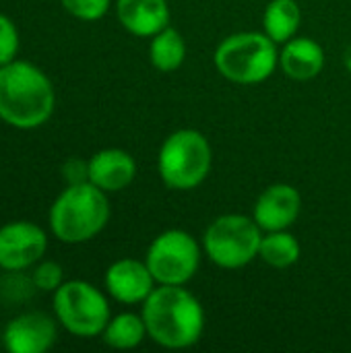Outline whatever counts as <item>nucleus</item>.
<instances>
[{
	"label": "nucleus",
	"mask_w": 351,
	"mask_h": 353,
	"mask_svg": "<svg viewBox=\"0 0 351 353\" xmlns=\"http://www.w3.org/2000/svg\"><path fill=\"white\" fill-rule=\"evenodd\" d=\"M141 316L147 337L166 350L192 347L205 331L203 304L184 285H155L143 302Z\"/></svg>",
	"instance_id": "nucleus-1"
},
{
	"label": "nucleus",
	"mask_w": 351,
	"mask_h": 353,
	"mask_svg": "<svg viewBox=\"0 0 351 353\" xmlns=\"http://www.w3.org/2000/svg\"><path fill=\"white\" fill-rule=\"evenodd\" d=\"M56 95L41 68L25 60L0 66V118L21 130L46 124L54 112Z\"/></svg>",
	"instance_id": "nucleus-2"
},
{
	"label": "nucleus",
	"mask_w": 351,
	"mask_h": 353,
	"mask_svg": "<svg viewBox=\"0 0 351 353\" xmlns=\"http://www.w3.org/2000/svg\"><path fill=\"white\" fill-rule=\"evenodd\" d=\"M108 192L91 182L68 184L50 209L52 234L64 244L93 240L110 221Z\"/></svg>",
	"instance_id": "nucleus-3"
},
{
	"label": "nucleus",
	"mask_w": 351,
	"mask_h": 353,
	"mask_svg": "<svg viewBox=\"0 0 351 353\" xmlns=\"http://www.w3.org/2000/svg\"><path fill=\"white\" fill-rule=\"evenodd\" d=\"M213 64L223 79L236 85H259L279 66V50L265 31H240L219 41Z\"/></svg>",
	"instance_id": "nucleus-4"
},
{
	"label": "nucleus",
	"mask_w": 351,
	"mask_h": 353,
	"mask_svg": "<svg viewBox=\"0 0 351 353\" xmlns=\"http://www.w3.org/2000/svg\"><path fill=\"white\" fill-rule=\"evenodd\" d=\"M213 163V151L207 137L194 128L172 132L159 147L157 172L170 190H194L201 186Z\"/></svg>",
	"instance_id": "nucleus-5"
},
{
	"label": "nucleus",
	"mask_w": 351,
	"mask_h": 353,
	"mask_svg": "<svg viewBox=\"0 0 351 353\" xmlns=\"http://www.w3.org/2000/svg\"><path fill=\"white\" fill-rule=\"evenodd\" d=\"M259 223L242 213H228L209 223L203 236V252L225 271H236L259 259L263 240Z\"/></svg>",
	"instance_id": "nucleus-6"
},
{
	"label": "nucleus",
	"mask_w": 351,
	"mask_h": 353,
	"mask_svg": "<svg viewBox=\"0 0 351 353\" xmlns=\"http://www.w3.org/2000/svg\"><path fill=\"white\" fill-rule=\"evenodd\" d=\"M54 312L60 325L77 337H97L110 316L106 296L87 281H64L54 292Z\"/></svg>",
	"instance_id": "nucleus-7"
},
{
	"label": "nucleus",
	"mask_w": 351,
	"mask_h": 353,
	"mask_svg": "<svg viewBox=\"0 0 351 353\" xmlns=\"http://www.w3.org/2000/svg\"><path fill=\"white\" fill-rule=\"evenodd\" d=\"M145 263L157 285H186L201 267V244L184 230H166L149 244Z\"/></svg>",
	"instance_id": "nucleus-8"
},
{
	"label": "nucleus",
	"mask_w": 351,
	"mask_h": 353,
	"mask_svg": "<svg viewBox=\"0 0 351 353\" xmlns=\"http://www.w3.org/2000/svg\"><path fill=\"white\" fill-rule=\"evenodd\" d=\"M48 248L46 232L31 221H12L0 228V267L21 271L37 263Z\"/></svg>",
	"instance_id": "nucleus-9"
},
{
	"label": "nucleus",
	"mask_w": 351,
	"mask_h": 353,
	"mask_svg": "<svg viewBox=\"0 0 351 353\" xmlns=\"http://www.w3.org/2000/svg\"><path fill=\"white\" fill-rule=\"evenodd\" d=\"M302 213V196L292 184H271L265 188L252 211V219L263 232L290 230Z\"/></svg>",
	"instance_id": "nucleus-10"
},
{
	"label": "nucleus",
	"mask_w": 351,
	"mask_h": 353,
	"mask_svg": "<svg viewBox=\"0 0 351 353\" xmlns=\"http://www.w3.org/2000/svg\"><path fill=\"white\" fill-rule=\"evenodd\" d=\"M155 279L145 261L120 259L112 263L106 271V290L108 294L126 306L143 304L149 294L155 290Z\"/></svg>",
	"instance_id": "nucleus-11"
},
{
	"label": "nucleus",
	"mask_w": 351,
	"mask_h": 353,
	"mask_svg": "<svg viewBox=\"0 0 351 353\" xmlns=\"http://www.w3.org/2000/svg\"><path fill=\"white\" fill-rule=\"evenodd\" d=\"M56 323L43 312H27L4 329V347L10 353H43L56 343Z\"/></svg>",
	"instance_id": "nucleus-12"
},
{
	"label": "nucleus",
	"mask_w": 351,
	"mask_h": 353,
	"mask_svg": "<svg viewBox=\"0 0 351 353\" xmlns=\"http://www.w3.org/2000/svg\"><path fill=\"white\" fill-rule=\"evenodd\" d=\"M137 161L124 149H101L89 159V182L103 192H120L132 184Z\"/></svg>",
	"instance_id": "nucleus-13"
},
{
	"label": "nucleus",
	"mask_w": 351,
	"mask_h": 353,
	"mask_svg": "<svg viewBox=\"0 0 351 353\" xmlns=\"http://www.w3.org/2000/svg\"><path fill=\"white\" fill-rule=\"evenodd\" d=\"M116 14L120 25L137 37H153L170 25L168 0H118Z\"/></svg>",
	"instance_id": "nucleus-14"
},
{
	"label": "nucleus",
	"mask_w": 351,
	"mask_h": 353,
	"mask_svg": "<svg viewBox=\"0 0 351 353\" xmlns=\"http://www.w3.org/2000/svg\"><path fill=\"white\" fill-rule=\"evenodd\" d=\"M279 68L294 81L317 79L325 68V50L310 37H292L279 50Z\"/></svg>",
	"instance_id": "nucleus-15"
},
{
	"label": "nucleus",
	"mask_w": 351,
	"mask_h": 353,
	"mask_svg": "<svg viewBox=\"0 0 351 353\" xmlns=\"http://www.w3.org/2000/svg\"><path fill=\"white\" fill-rule=\"evenodd\" d=\"M302 23V10L296 0H271L263 14V31L277 43L283 46L298 35Z\"/></svg>",
	"instance_id": "nucleus-16"
},
{
	"label": "nucleus",
	"mask_w": 351,
	"mask_h": 353,
	"mask_svg": "<svg viewBox=\"0 0 351 353\" xmlns=\"http://www.w3.org/2000/svg\"><path fill=\"white\" fill-rule=\"evenodd\" d=\"M186 43L178 29L166 27L151 37L149 43V60L159 72H174L184 64Z\"/></svg>",
	"instance_id": "nucleus-17"
},
{
	"label": "nucleus",
	"mask_w": 351,
	"mask_h": 353,
	"mask_svg": "<svg viewBox=\"0 0 351 353\" xmlns=\"http://www.w3.org/2000/svg\"><path fill=\"white\" fill-rule=\"evenodd\" d=\"M300 254H302L300 242L288 230L265 232L263 234L261 248H259V259L265 265L283 271V269H290L292 265H296L300 261Z\"/></svg>",
	"instance_id": "nucleus-18"
},
{
	"label": "nucleus",
	"mask_w": 351,
	"mask_h": 353,
	"mask_svg": "<svg viewBox=\"0 0 351 353\" xmlns=\"http://www.w3.org/2000/svg\"><path fill=\"white\" fill-rule=\"evenodd\" d=\"M103 343L114 350H134L147 337V327L141 314L122 312L108 321L103 333Z\"/></svg>",
	"instance_id": "nucleus-19"
},
{
	"label": "nucleus",
	"mask_w": 351,
	"mask_h": 353,
	"mask_svg": "<svg viewBox=\"0 0 351 353\" xmlns=\"http://www.w3.org/2000/svg\"><path fill=\"white\" fill-rule=\"evenodd\" d=\"M60 2L66 8V12H70L81 21H97L110 8V0H60Z\"/></svg>",
	"instance_id": "nucleus-20"
},
{
	"label": "nucleus",
	"mask_w": 351,
	"mask_h": 353,
	"mask_svg": "<svg viewBox=\"0 0 351 353\" xmlns=\"http://www.w3.org/2000/svg\"><path fill=\"white\" fill-rule=\"evenodd\" d=\"M33 283L41 292H56L64 283V271L54 261H43L33 271Z\"/></svg>",
	"instance_id": "nucleus-21"
},
{
	"label": "nucleus",
	"mask_w": 351,
	"mask_h": 353,
	"mask_svg": "<svg viewBox=\"0 0 351 353\" xmlns=\"http://www.w3.org/2000/svg\"><path fill=\"white\" fill-rule=\"evenodd\" d=\"M17 50H19L17 27L6 14H0V66L12 62L17 56Z\"/></svg>",
	"instance_id": "nucleus-22"
},
{
	"label": "nucleus",
	"mask_w": 351,
	"mask_h": 353,
	"mask_svg": "<svg viewBox=\"0 0 351 353\" xmlns=\"http://www.w3.org/2000/svg\"><path fill=\"white\" fill-rule=\"evenodd\" d=\"M62 176L68 184H83L89 182V161L81 159H68L62 168Z\"/></svg>",
	"instance_id": "nucleus-23"
}]
</instances>
